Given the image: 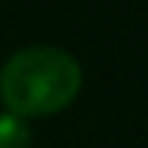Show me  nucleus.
<instances>
[{
  "mask_svg": "<svg viewBox=\"0 0 148 148\" xmlns=\"http://www.w3.org/2000/svg\"><path fill=\"white\" fill-rule=\"evenodd\" d=\"M82 88V66L64 49L30 45L15 51L0 70V97L18 118L60 112Z\"/></svg>",
  "mask_w": 148,
  "mask_h": 148,
  "instance_id": "f257e3e1",
  "label": "nucleus"
},
{
  "mask_svg": "<svg viewBox=\"0 0 148 148\" xmlns=\"http://www.w3.org/2000/svg\"><path fill=\"white\" fill-rule=\"evenodd\" d=\"M0 148H30V124L12 112H3L0 115Z\"/></svg>",
  "mask_w": 148,
  "mask_h": 148,
  "instance_id": "f03ea898",
  "label": "nucleus"
}]
</instances>
